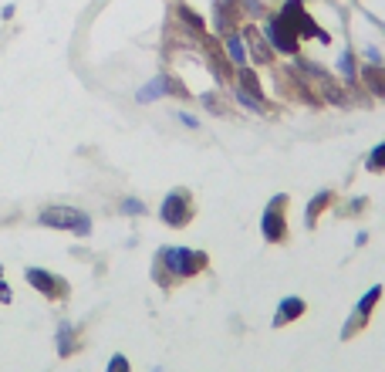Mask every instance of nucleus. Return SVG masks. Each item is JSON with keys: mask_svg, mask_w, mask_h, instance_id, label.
<instances>
[{"mask_svg": "<svg viewBox=\"0 0 385 372\" xmlns=\"http://www.w3.org/2000/svg\"><path fill=\"white\" fill-rule=\"evenodd\" d=\"M199 102H203V109H206V112H213V116H223V112H227V105H223L220 91H203V95H199Z\"/></svg>", "mask_w": 385, "mask_h": 372, "instance_id": "dca6fc26", "label": "nucleus"}, {"mask_svg": "<svg viewBox=\"0 0 385 372\" xmlns=\"http://www.w3.org/2000/svg\"><path fill=\"white\" fill-rule=\"evenodd\" d=\"M358 58H355V47L351 44H345L342 51H338V61H335V75L342 78V82H348V85H355L358 82Z\"/></svg>", "mask_w": 385, "mask_h": 372, "instance_id": "f8f14e48", "label": "nucleus"}, {"mask_svg": "<svg viewBox=\"0 0 385 372\" xmlns=\"http://www.w3.org/2000/svg\"><path fill=\"white\" fill-rule=\"evenodd\" d=\"M75 352V325L61 322L58 325V355H72Z\"/></svg>", "mask_w": 385, "mask_h": 372, "instance_id": "2eb2a0df", "label": "nucleus"}, {"mask_svg": "<svg viewBox=\"0 0 385 372\" xmlns=\"http://www.w3.org/2000/svg\"><path fill=\"white\" fill-rule=\"evenodd\" d=\"M261 234L267 244H284L287 241V193H274L270 204L261 213Z\"/></svg>", "mask_w": 385, "mask_h": 372, "instance_id": "20e7f679", "label": "nucleus"}, {"mask_svg": "<svg viewBox=\"0 0 385 372\" xmlns=\"http://www.w3.org/2000/svg\"><path fill=\"white\" fill-rule=\"evenodd\" d=\"M109 372H132V366H129V359H125V355H112Z\"/></svg>", "mask_w": 385, "mask_h": 372, "instance_id": "aec40b11", "label": "nucleus"}, {"mask_svg": "<svg viewBox=\"0 0 385 372\" xmlns=\"http://www.w3.org/2000/svg\"><path fill=\"white\" fill-rule=\"evenodd\" d=\"M159 217L166 227H186L192 220V197L186 190H169L162 207H159Z\"/></svg>", "mask_w": 385, "mask_h": 372, "instance_id": "39448f33", "label": "nucleus"}, {"mask_svg": "<svg viewBox=\"0 0 385 372\" xmlns=\"http://www.w3.org/2000/svg\"><path fill=\"white\" fill-rule=\"evenodd\" d=\"M264 38L267 44L274 47V54H280V58H294L298 51H301V34H298V28L291 24V21H284L280 14H270L264 17Z\"/></svg>", "mask_w": 385, "mask_h": 372, "instance_id": "f03ea898", "label": "nucleus"}, {"mask_svg": "<svg viewBox=\"0 0 385 372\" xmlns=\"http://www.w3.org/2000/svg\"><path fill=\"white\" fill-rule=\"evenodd\" d=\"M230 95H233V102L240 105V109H247V112H254V116H267L270 109H267V98L264 95H254V91H247L243 85H230Z\"/></svg>", "mask_w": 385, "mask_h": 372, "instance_id": "9d476101", "label": "nucleus"}, {"mask_svg": "<svg viewBox=\"0 0 385 372\" xmlns=\"http://www.w3.org/2000/svg\"><path fill=\"white\" fill-rule=\"evenodd\" d=\"M176 10H179V21H183L186 28H192L196 34H203V17H196V10H190L186 3H179Z\"/></svg>", "mask_w": 385, "mask_h": 372, "instance_id": "a211bd4d", "label": "nucleus"}, {"mask_svg": "<svg viewBox=\"0 0 385 372\" xmlns=\"http://www.w3.org/2000/svg\"><path fill=\"white\" fill-rule=\"evenodd\" d=\"M365 169L368 173H385V142H379L372 153H368V160H365Z\"/></svg>", "mask_w": 385, "mask_h": 372, "instance_id": "f3484780", "label": "nucleus"}, {"mask_svg": "<svg viewBox=\"0 0 385 372\" xmlns=\"http://www.w3.org/2000/svg\"><path fill=\"white\" fill-rule=\"evenodd\" d=\"M38 220L44 227L68 230V234H78V237H88V234H91V217L81 213V210H75V207H44Z\"/></svg>", "mask_w": 385, "mask_h": 372, "instance_id": "7ed1b4c3", "label": "nucleus"}, {"mask_svg": "<svg viewBox=\"0 0 385 372\" xmlns=\"http://www.w3.org/2000/svg\"><path fill=\"white\" fill-rule=\"evenodd\" d=\"M159 267L166 271V281L176 278H196L206 267V254L192 248H162L159 250Z\"/></svg>", "mask_w": 385, "mask_h": 372, "instance_id": "f257e3e1", "label": "nucleus"}, {"mask_svg": "<svg viewBox=\"0 0 385 372\" xmlns=\"http://www.w3.org/2000/svg\"><path fill=\"white\" fill-rule=\"evenodd\" d=\"M122 213H125V217H142V213H146V204H142V200H139V197H125V200H122Z\"/></svg>", "mask_w": 385, "mask_h": 372, "instance_id": "6ab92c4d", "label": "nucleus"}, {"mask_svg": "<svg viewBox=\"0 0 385 372\" xmlns=\"http://www.w3.org/2000/svg\"><path fill=\"white\" fill-rule=\"evenodd\" d=\"M331 200H335V193H331V190H318V193L308 200V210H305V223H308V230L318 223V217L331 207Z\"/></svg>", "mask_w": 385, "mask_h": 372, "instance_id": "ddd939ff", "label": "nucleus"}, {"mask_svg": "<svg viewBox=\"0 0 385 372\" xmlns=\"http://www.w3.org/2000/svg\"><path fill=\"white\" fill-rule=\"evenodd\" d=\"M223 51H227V58H230V65L236 68V72L247 68L250 54H247V41H243L240 31H227V34H223Z\"/></svg>", "mask_w": 385, "mask_h": 372, "instance_id": "9b49d317", "label": "nucleus"}, {"mask_svg": "<svg viewBox=\"0 0 385 372\" xmlns=\"http://www.w3.org/2000/svg\"><path fill=\"white\" fill-rule=\"evenodd\" d=\"M28 281L41 291V294H47V298H65L68 288H65V281L58 278V274H51V271H41V267H28Z\"/></svg>", "mask_w": 385, "mask_h": 372, "instance_id": "1a4fd4ad", "label": "nucleus"}, {"mask_svg": "<svg viewBox=\"0 0 385 372\" xmlns=\"http://www.w3.org/2000/svg\"><path fill=\"white\" fill-rule=\"evenodd\" d=\"M379 301H382V285H372V288L358 298V305H355V315L368 322V315L375 311V305H379Z\"/></svg>", "mask_w": 385, "mask_h": 372, "instance_id": "4468645a", "label": "nucleus"}, {"mask_svg": "<svg viewBox=\"0 0 385 372\" xmlns=\"http://www.w3.org/2000/svg\"><path fill=\"white\" fill-rule=\"evenodd\" d=\"M365 244H368V234L358 230V234H355V248H365Z\"/></svg>", "mask_w": 385, "mask_h": 372, "instance_id": "4be33fe9", "label": "nucleus"}, {"mask_svg": "<svg viewBox=\"0 0 385 372\" xmlns=\"http://www.w3.org/2000/svg\"><path fill=\"white\" fill-rule=\"evenodd\" d=\"M261 3H267V0H261Z\"/></svg>", "mask_w": 385, "mask_h": 372, "instance_id": "5701e85b", "label": "nucleus"}, {"mask_svg": "<svg viewBox=\"0 0 385 372\" xmlns=\"http://www.w3.org/2000/svg\"><path fill=\"white\" fill-rule=\"evenodd\" d=\"M240 34H243V41H247V54H250L257 65H264V68H267L270 61L277 58V54H274V47L267 44V38H264V31H257V28H243Z\"/></svg>", "mask_w": 385, "mask_h": 372, "instance_id": "6e6552de", "label": "nucleus"}, {"mask_svg": "<svg viewBox=\"0 0 385 372\" xmlns=\"http://www.w3.org/2000/svg\"><path fill=\"white\" fill-rule=\"evenodd\" d=\"M305 311H308V301H305L301 294H287V298H280V301H277V311H274L270 325H274V329H284V325L298 322Z\"/></svg>", "mask_w": 385, "mask_h": 372, "instance_id": "0eeeda50", "label": "nucleus"}, {"mask_svg": "<svg viewBox=\"0 0 385 372\" xmlns=\"http://www.w3.org/2000/svg\"><path fill=\"white\" fill-rule=\"evenodd\" d=\"M176 122H183L186 129H199V119L192 112H176Z\"/></svg>", "mask_w": 385, "mask_h": 372, "instance_id": "412c9836", "label": "nucleus"}, {"mask_svg": "<svg viewBox=\"0 0 385 372\" xmlns=\"http://www.w3.org/2000/svg\"><path fill=\"white\" fill-rule=\"evenodd\" d=\"M162 95H186V88L176 82L173 75H155L153 82H146L135 91V102L139 105H149V102H159Z\"/></svg>", "mask_w": 385, "mask_h": 372, "instance_id": "423d86ee", "label": "nucleus"}]
</instances>
